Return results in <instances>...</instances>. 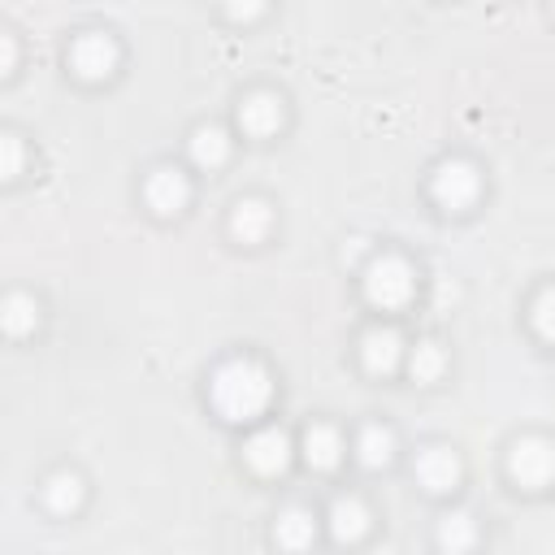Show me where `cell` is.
Segmentation results:
<instances>
[{"label": "cell", "instance_id": "6da1fadb", "mask_svg": "<svg viewBox=\"0 0 555 555\" xmlns=\"http://www.w3.org/2000/svg\"><path fill=\"white\" fill-rule=\"evenodd\" d=\"M269 403H273V377H269V369L260 360L234 356V360L212 369V377H208V408L221 421H234V425L256 421V416L269 412Z\"/></svg>", "mask_w": 555, "mask_h": 555}, {"label": "cell", "instance_id": "7a4b0ae2", "mask_svg": "<svg viewBox=\"0 0 555 555\" xmlns=\"http://www.w3.org/2000/svg\"><path fill=\"white\" fill-rule=\"evenodd\" d=\"M360 291H364L369 308L403 312L416 299V269L399 251H373V260L360 269Z\"/></svg>", "mask_w": 555, "mask_h": 555}, {"label": "cell", "instance_id": "3957f363", "mask_svg": "<svg viewBox=\"0 0 555 555\" xmlns=\"http://www.w3.org/2000/svg\"><path fill=\"white\" fill-rule=\"evenodd\" d=\"M429 199H434L442 212H451V217L468 212V208L481 199V169H477L468 156H447V160H438L434 173H429Z\"/></svg>", "mask_w": 555, "mask_h": 555}, {"label": "cell", "instance_id": "277c9868", "mask_svg": "<svg viewBox=\"0 0 555 555\" xmlns=\"http://www.w3.org/2000/svg\"><path fill=\"white\" fill-rule=\"evenodd\" d=\"M507 477L516 490H546L555 481V442L542 434H520L507 447Z\"/></svg>", "mask_w": 555, "mask_h": 555}, {"label": "cell", "instance_id": "5b68a950", "mask_svg": "<svg viewBox=\"0 0 555 555\" xmlns=\"http://www.w3.org/2000/svg\"><path fill=\"white\" fill-rule=\"evenodd\" d=\"M69 74L82 78V82H108L121 65V43L108 35V30H78L69 39Z\"/></svg>", "mask_w": 555, "mask_h": 555}, {"label": "cell", "instance_id": "8992f818", "mask_svg": "<svg viewBox=\"0 0 555 555\" xmlns=\"http://www.w3.org/2000/svg\"><path fill=\"white\" fill-rule=\"evenodd\" d=\"M356 351H360V369L369 377H395L403 369V360H408V338L399 334V325L377 321V325H369L360 334Z\"/></svg>", "mask_w": 555, "mask_h": 555}, {"label": "cell", "instance_id": "52a82bcc", "mask_svg": "<svg viewBox=\"0 0 555 555\" xmlns=\"http://www.w3.org/2000/svg\"><path fill=\"white\" fill-rule=\"evenodd\" d=\"M143 204L152 217H178L191 204V173L178 165H152L143 178Z\"/></svg>", "mask_w": 555, "mask_h": 555}, {"label": "cell", "instance_id": "ba28073f", "mask_svg": "<svg viewBox=\"0 0 555 555\" xmlns=\"http://www.w3.org/2000/svg\"><path fill=\"white\" fill-rule=\"evenodd\" d=\"M234 126L247 139H273L286 126V100L278 91H269V87H256L234 104Z\"/></svg>", "mask_w": 555, "mask_h": 555}, {"label": "cell", "instance_id": "9c48e42d", "mask_svg": "<svg viewBox=\"0 0 555 555\" xmlns=\"http://www.w3.org/2000/svg\"><path fill=\"white\" fill-rule=\"evenodd\" d=\"M295 460V442L278 429V425H260L243 438V464L256 473V477H282Z\"/></svg>", "mask_w": 555, "mask_h": 555}, {"label": "cell", "instance_id": "30bf717a", "mask_svg": "<svg viewBox=\"0 0 555 555\" xmlns=\"http://www.w3.org/2000/svg\"><path fill=\"white\" fill-rule=\"evenodd\" d=\"M412 477H416V486L425 494H451L460 486V477H464V464L447 442H425L416 451V460H412Z\"/></svg>", "mask_w": 555, "mask_h": 555}, {"label": "cell", "instance_id": "8fae6325", "mask_svg": "<svg viewBox=\"0 0 555 555\" xmlns=\"http://www.w3.org/2000/svg\"><path fill=\"white\" fill-rule=\"evenodd\" d=\"M321 520H325V529H330V538H334L338 546H356V542H364L369 529H373V507H369L360 494L343 490V494L330 499V507H325Z\"/></svg>", "mask_w": 555, "mask_h": 555}, {"label": "cell", "instance_id": "7c38bea8", "mask_svg": "<svg viewBox=\"0 0 555 555\" xmlns=\"http://www.w3.org/2000/svg\"><path fill=\"white\" fill-rule=\"evenodd\" d=\"M321 525H325V520H321L312 507L286 503V507H278V516H273V546L286 551V555H304V551H312Z\"/></svg>", "mask_w": 555, "mask_h": 555}, {"label": "cell", "instance_id": "4fadbf2b", "mask_svg": "<svg viewBox=\"0 0 555 555\" xmlns=\"http://www.w3.org/2000/svg\"><path fill=\"white\" fill-rule=\"evenodd\" d=\"M295 451H299V460H304L312 473H334V468L343 464V455H347V442H343L338 425H330V421H312V425H304Z\"/></svg>", "mask_w": 555, "mask_h": 555}, {"label": "cell", "instance_id": "5bb4252c", "mask_svg": "<svg viewBox=\"0 0 555 555\" xmlns=\"http://www.w3.org/2000/svg\"><path fill=\"white\" fill-rule=\"evenodd\" d=\"M273 221H278V212H273L269 199L243 195V199H234V208H230V238L243 243V247H260V243L273 234Z\"/></svg>", "mask_w": 555, "mask_h": 555}, {"label": "cell", "instance_id": "9a60e30c", "mask_svg": "<svg viewBox=\"0 0 555 555\" xmlns=\"http://www.w3.org/2000/svg\"><path fill=\"white\" fill-rule=\"evenodd\" d=\"M230 130L217 126V121H199L191 134H186V160L199 169V173H217L225 160H230Z\"/></svg>", "mask_w": 555, "mask_h": 555}, {"label": "cell", "instance_id": "2e32d148", "mask_svg": "<svg viewBox=\"0 0 555 555\" xmlns=\"http://www.w3.org/2000/svg\"><path fill=\"white\" fill-rule=\"evenodd\" d=\"M395 451H399V442H395V429H390V425L369 421V425H360V429H356L351 455H356V464H360V468L382 473V468H390V464H395Z\"/></svg>", "mask_w": 555, "mask_h": 555}, {"label": "cell", "instance_id": "e0dca14e", "mask_svg": "<svg viewBox=\"0 0 555 555\" xmlns=\"http://www.w3.org/2000/svg\"><path fill=\"white\" fill-rule=\"evenodd\" d=\"M39 503H43L52 516H74V512L87 503V481H82V473H74V468L48 473L43 486H39Z\"/></svg>", "mask_w": 555, "mask_h": 555}, {"label": "cell", "instance_id": "ac0fdd59", "mask_svg": "<svg viewBox=\"0 0 555 555\" xmlns=\"http://www.w3.org/2000/svg\"><path fill=\"white\" fill-rule=\"evenodd\" d=\"M434 542H438V555H468L477 546V516L464 512V507L442 512L438 529H434Z\"/></svg>", "mask_w": 555, "mask_h": 555}, {"label": "cell", "instance_id": "d6986e66", "mask_svg": "<svg viewBox=\"0 0 555 555\" xmlns=\"http://www.w3.org/2000/svg\"><path fill=\"white\" fill-rule=\"evenodd\" d=\"M39 321H43V308H39L35 295H26V291H9V295H4V304H0V325H4L9 338L35 334Z\"/></svg>", "mask_w": 555, "mask_h": 555}, {"label": "cell", "instance_id": "ffe728a7", "mask_svg": "<svg viewBox=\"0 0 555 555\" xmlns=\"http://www.w3.org/2000/svg\"><path fill=\"white\" fill-rule=\"evenodd\" d=\"M403 369H408V377H412L416 386H434V382L447 373V351H442V343H438V338H421V343H412Z\"/></svg>", "mask_w": 555, "mask_h": 555}, {"label": "cell", "instance_id": "44dd1931", "mask_svg": "<svg viewBox=\"0 0 555 555\" xmlns=\"http://www.w3.org/2000/svg\"><path fill=\"white\" fill-rule=\"evenodd\" d=\"M529 325H533V334H538L542 343H555V282L533 295V304H529Z\"/></svg>", "mask_w": 555, "mask_h": 555}, {"label": "cell", "instance_id": "7402d4cb", "mask_svg": "<svg viewBox=\"0 0 555 555\" xmlns=\"http://www.w3.org/2000/svg\"><path fill=\"white\" fill-rule=\"evenodd\" d=\"M22 169H26V143H22L17 130H4L0 134V178L4 182H17Z\"/></svg>", "mask_w": 555, "mask_h": 555}, {"label": "cell", "instance_id": "603a6c76", "mask_svg": "<svg viewBox=\"0 0 555 555\" xmlns=\"http://www.w3.org/2000/svg\"><path fill=\"white\" fill-rule=\"evenodd\" d=\"M369 260H373V251H369V238L351 234V238L343 243V264H347V269H364Z\"/></svg>", "mask_w": 555, "mask_h": 555}, {"label": "cell", "instance_id": "cb8c5ba5", "mask_svg": "<svg viewBox=\"0 0 555 555\" xmlns=\"http://www.w3.org/2000/svg\"><path fill=\"white\" fill-rule=\"evenodd\" d=\"M17 69V39L13 35H0V74L9 78Z\"/></svg>", "mask_w": 555, "mask_h": 555}, {"label": "cell", "instance_id": "d4e9b609", "mask_svg": "<svg viewBox=\"0 0 555 555\" xmlns=\"http://www.w3.org/2000/svg\"><path fill=\"white\" fill-rule=\"evenodd\" d=\"M260 13H264L260 4H234V9H225L230 22H251V17H260Z\"/></svg>", "mask_w": 555, "mask_h": 555}]
</instances>
